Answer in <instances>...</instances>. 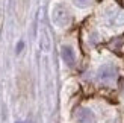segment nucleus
<instances>
[{"label": "nucleus", "instance_id": "1", "mask_svg": "<svg viewBox=\"0 0 124 123\" xmlns=\"http://www.w3.org/2000/svg\"><path fill=\"white\" fill-rule=\"evenodd\" d=\"M103 21L109 27H115L124 23V12L116 6H108L103 11Z\"/></svg>", "mask_w": 124, "mask_h": 123}, {"label": "nucleus", "instance_id": "2", "mask_svg": "<svg viewBox=\"0 0 124 123\" xmlns=\"http://www.w3.org/2000/svg\"><path fill=\"white\" fill-rule=\"evenodd\" d=\"M52 20L53 23L59 27H67L71 21V15H70V11L67 9L65 5L58 3L53 6L52 9Z\"/></svg>", "mask_w": 124, "mask_h": 123}, {"label": "nucleus", "instance_id": "3", "mask_svg": "<svg viewBox=\"0 0 124 123\" xmlns=\"http://www.w3.org/2000/svg\"><path fill=\"white\" fill-rule=\"evenodd\" d=\"M116 69L114 65H110V64H108V65H103L100 70H98V79H100L101 82H104V84H109V82H112V81H115V78H116Z\"/></svg>", "mask_w": 124, "mask_h": 123}, {"label": "nucleus", "instance_id": "4", "mask_svg": "<svg viewBox=\"0 0 124 123\" xmlns=\"http://www.w3.org/2000/svg\"><path fill=\"white\" fill-rule=\"evenodd\" d=\"M76 122L77 123H94V114L88 108H79L76 111Z\"/></svg>", "mask_w": 124, "mask_h": 123}, {"label": "nucleus", "instance_id": "5", "mask_svg": "<svg viewBox=\"0 0 124 123\" xmlns=\"http://www.w3.org/2000/svg\"><path fill=\"white\" fill-rule=\"evenodd\" d=\"M62 59L65 61L67 65H74L76 62V55H74V50L70 47V46H64L62 47Z\"/></svg>", "mask_w": 124, "mask_h": 123}, {"label": "nucleus", "instance_id": "6", "mask_svg": "<svg viewBox=\"0 0 124 123\" xmlns=\"http://www.w3.org/2000/svg\"><path fill=\"white\" fill-rule=\"evenodd\" d=\"M73 2L77 8H88V6H91L92 0H73Z\"/></svg>", "mask_w": 124, "mask_h": 123}, {"label": "nucleus", "instance_id": "7", "mask_svg": "<svg viewBox=\"0 0 124 123\" xmlns=\"http://www.w3.org/2000/svg\"><path fill=\"white\" fill-rule=\"evenodd\" d=\"M20 123H24V122H20Z\"/></svg>", "mask_w": 124, "mask_h": 123}]
</instances>
